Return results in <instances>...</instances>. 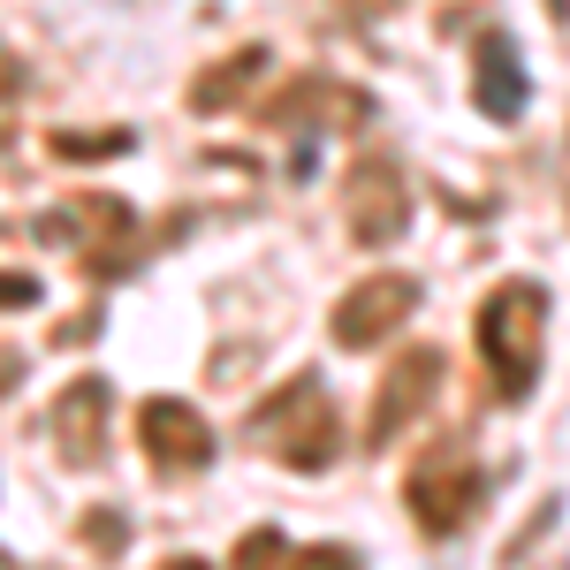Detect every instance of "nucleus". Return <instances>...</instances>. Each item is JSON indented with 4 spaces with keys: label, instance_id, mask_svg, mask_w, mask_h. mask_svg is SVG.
I'll return each mask as SVG.
<instances>
[{
    "label": "nucleus",
    "instance_id": "1",
    "mask_svg": "<svg viewBox=\"0 0 570 570\" xmlns=\"http://www.w3.org/2000/svg\"><path fill=\"white\" fill-rule=\"evenodd\" d=\"M540 335H548V289L540 282H494V297L480 305V365L502 403H525L540 381Z\"/></svg>",
    "mask_w": 570,
    "mask_h": 570
},
{
    "label": "nucleus",
    "instance_id": "2",
    "mask_svg": "<svg viewBox=\"0 0 570 570\" xmlns=\"http://www.w3.org/2000/svg\"><path fill=\"white\" fill-rule=\"evenodd\" d=\"M244 441L266 449L282 472H327L335 449H343V426H335V403L320 395V381L297 373L289 389H274L259 411L244 419Z\"/></svg>",
    "mask_w": 570,
    "mask_h": 570
},
{
    "label": "nucleus",
    "instance_id": "3",
    "mask_svg": "<svg viewBox=\"0 0 570 570\" xmlns=\"http://www.w3.org/2000/svg\"><path fill=\"white\" fill-rule=\"evenodd\" d=\"M480 494H487V472L472 464V449H456V441L426 449V456L411 464V480H403V502H411V518H419V532H434V540H449V532L472 525Z\"/></svg>",
    "mask_w": 570,
    "mask_h": 570
},
{
    "label": "nucleus",
    "instance_id": "4",
    "mask_svg": "<svg viewBox=\"0 0 570 570\" xmlns=\"http://www.w3.org/2000/svg\"><path fill=\"white\" fill-rule=\"evenodd\" d=\"M46 236L69 244V252L85 259V274H115V266H130V252H137V214L122 198L91 190V198H69L61 214H46Z\"/></svg>",
    "mask_w": 570,
    "mask_h": 570
},
{
    "label": "nucleus",
    "instance_id": "5",
    "mask_svg": "<svg viewBox=\"0 0 570 570\" xmlns=\"http://www.w3.org/2000/svg\"><path fill=\"white\" fill-rule=\"evenodd\" d=\"M441 389V351L434 343H411V351L389 357V373H381V389H373V411H365V449H389Z\"/></svg>",
    "mask_w": 570,
    "mask_h": 570
},
{
    "label": "nucleus",
    "instance_id": "6",
    "mask_svg": "<svg viewBox=\"0 0 570 570\" xmlns=\"http://www.w3.org/2000/svg\"><path fill=\"white\" fill-rule=\"evenodd\" d=\"M411 312H419V282H411V274H373V282H351V289H343L327 335H335L343 351H373V343H389Z\"/></svg>",
    "mask_w": 570,
    "mask_h": 570
},
{
    "label": "nucleus",
    "instance_id": "7",
    "mask_svg": "<svg viewBox=\"0 0 570 570\" xmlns=\"http://www.w3.org/2000/svg\"><path fill=\"white\" fill-rule=\"evenodd\" d=\"M137 449H145L168 480H183V472H206V464H214V426H206L190 403H176V395H145V403H137Z\"/></svg>",
    "mask_w": 570,
    "mask_h": 570
},
{
    "label": "nucleus",
    "instance_id": "8",
    "mask_svg": "<svg viewBox=\"0 0 570 570\" xmlns=\"http://www.w3.org/2000/svg\"><path fill=\"white\" fill-rule=\"evenodd\" d=\"M107 426H115L107 381H69V389L53 395V449H61L69 472H91L107 456Z\"/></svg>",
    "mask_w": 570,
    "mask_h": 570
},
{
    "label": "nucleus",
    "instance_id": "9",
    "mask_svg": "<svg viewBox=\"0 0 570 570\" xmlns=\"http://www.w3.org/2000/svg\"><path fill=\"white\" fill-rule=\"evenodd\" d=\"M343 214H351V236L357 244H395L403 228H411V198H403V176H395L389 160H365L343 190Z\"/></svg>",
    "mask_w": 570,
    "mask_h": 570
},
{
    "label": "nucleus",
    "instance_id": "10",
    "mask_svg": "<svg viewBox=\"0 0 570 570\" xmlns=\"http://www.w3.org/2000/svg\"><path fill=\"white\" fill-rule=\"evenodd\" d=\"M259 122H327V130H357L365 122V99L351 85H327V77H297V85L282 91V99H266Z\"/></svg>",
    "mask_w": 570,
    "mask_h": 570
},
{
    "label": "nucleus",
    "instance_id": "11",
    "mask_svg": "<svg viewBox=\"0 0 570 570\" xmlns=\"http://www.w3.org/2000/svg\"><path fill=\"white\" fill-rule=\"evenodd\" d=\"M525 99H532V85H525L518 46L502 39V31H487V39H480V107L494 115V122H518V115H525Z\"/></svg>",
    "mask_w": 570,
    "mask_h": 570
},
{
    "label": "nucleus",
    "instance_id": "12",
    "mask_svg": "<svg viewBox=\"0 0 570 570\" xmlns=\"http://www.w3.org/2000/svg\"><path fill=\"white\" fill-rule=\"evenodd\" d=\"M266 69L259 46H236V53H220L214 69H198L190 77V115H228L236 99H252V77Z\"/></svg>",
    "mask_w": 570,
    "mask_h": 570
},
{
    "label": "nucleus",
    "instance_id": "13",
    "mask_svg": "<svg viewBox=\"0 0 570 570\" xmlns=\"http://www.w3.org/2000/svg\"><path fill=\"white\" fill-rule=\"evenodd\" d=\"M46 145L61 160H107V153H130V130H53Z\"/></svg>",
    "mask_w": 570,
    "mask_h": 570
},
{
    "label": "nucleus",
    "instance_id": "14",
    "mask_svg": "<svg viewBox=\"0 0 570 570\" xmlns=\"http://www.w3.org/2000/svg\"><path fill=\"white\" fill-rule=\"evenodd\" d=\"M274 563H282V532L274 525H252L236 540V570H274Z\"/></svg>",
    "mask_w": 570,
    "mask_h": 570
},
{
    "label": "nucleus",
    "instance_id": "15",
    "mask_svg": "<svg viewBox=\"0 0 570 570\" xmlns=\"http://www.w3.org/2000/svg\"><path fill=\"white\" fill-rule=\"evenodd\" d=\"M46 297L39 274H23V266H0V312H31Z\"/></svg>",
    "mask_w": 570,
    "mask_h": 570
},
{
    "label": "nucleus",
    "instance_id": "16",
    "mask_svg": "<svg viewBox=\"0 0 570 570\" xmlns=\"http://www.w3.org/2000/svg\"><path fill=\"white\" fill-rule=\"evenodd\" d=\"M85 548L91 556H115L122 548V518L115 510H85Z\"/></svg>",
    "mask_w": 570,
    "mask_h": 570
},
{
    "label": "nucleus",
    "instance_id": "17",
    "mask_svg": "<svg viewBox=\"0 0 570 570\" xmlns=\"http://www.w3.org/2000/svg\"><path fill=\"white\" fill-rule=\"evenodd\" d=\"M289 570H357V548H305V556H289Z\"/></svg>",
    "mask_w": 570,
    "mask_h": 570
},
{
    "label": "nucleus",
    "instance_id": "18",
    "mask_svg": "<svg viewBox=\"0 0 570 570\" xmlns=\"http://www.w3.org/2000/svg\"><path fill=\"white\" fill-rule=\"evenodd\" d=\"M16 381H23V351H0V395L16 389Z\"/></svg>",
    "mask_w": 570,
    "mask_h": 570
},
{
    "label": "nucleus",
    "instance_id": "19",
    "mask_svg": "<svg viewBox=\"0 0 570 570\" xmlns=\"http://www.w3.org/2000/svg\"><path fill=\"white\" fill-rule=\"evenodd\" d=\"M160 570H214V563H198V556H168Z\"/></svg>",
    "mask_w": 570,
    "mask_h": 570
},
{
    "label": "nucleus",
    "instance_id": "20",
    "mask_svg": "<svg viewBox=\"0 0 570 570\" xmlns=\"http://www.w3.org/2000/svg\"><path fill=\"white\" fill-rule=\"evenodd\" d=\"M548 16H570V0H548Z\"/></svg>",
    "mask_w": 570,
    "mask_h": 570
},
{
    "label": "nucleus",
    "instance_id": "21",
    "mask_svg": "<svg viewBox=\"0 0 570 570\" xmlns=\"http://www.w3.org/2000/svg\"><path fill=\"white\" fill-rule=\"evenodd\" d=\"M0 570H8V556H0Z\"/></svg>",
    "mask_w": 570,
    "mask_h": 570
}]
</instances>
